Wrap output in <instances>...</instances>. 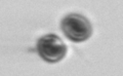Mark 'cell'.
Segmentation results:
<instances>
[{"instance_id":"6da1fadb","label":"cell","mask_w":123,"mask_h":76,"mask_svg":"<svg viewBox=\"0 0 123 76\" xmlns=\"http://www.w3.org/2000/svg\"><path fill=\"white\" fill-rule=\"evenodd\" d=\"M61 29L69 40L75 43L84 42L92 35V26L86 17L80 13H69L63 18Z\"/></svg>"},{"instance_id":"7a4b0ae2","label":"cell","mask_w":123,"mask_h":76,"mask_svg":"<svg viewBox=\"0 0 123 76\" xmlns=\"http://www.w3.org/2000/svg\"><path fill=\"white\" fill-rule=\"evenodd\" d=\"M38 55L46 63L55 64L63 60L67 55L68 47L56 34L48 33L41 36L37 41Z\"/></svg>"}]
</instances>
